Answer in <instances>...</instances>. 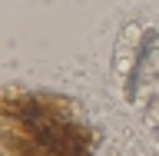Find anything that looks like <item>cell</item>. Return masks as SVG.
<instances>
[{
	"mask_svg": "<svg viewBox=\"0 0 159 156\" xmlns=\"http://www.w3.org/2000/svg\"><path fill=\"white\" fill-rule=\"evenodd\" d=\"M146 126L152 130V133L159 130V100H152V103H149V113H146Z\"/></svg>",
	"mask_w": 159,
	"mask_h": 156,
	"instance_id": "7a4b0ae2",
	"label": "cell"
},
{
	"mask_svg": "<svg viewBox=\"0 0 159 156\" xmlns=\"http://www.w3.org/2000/svg\"><path fill=\"white\" fill-rule=\"evenodd\" d=\"M143 43H146V27L143 23H126L113 43V77L123 83V100L133 103L139 93V60H143Z\"/></svg>",
	"mask_w": 159,
	"mask_h": 156,
	"instance_id": "6da1fadb",
	"label": "cell"
},
{
	"mask_svg": "<svg viewBox=\"0 0 159 156\" xmlns=\"http://www.w3.org/2000/svg\"><path fill=\"white\" fill-rule=\"evenodd\" d=\"M156 139H159V130H156Z\"/></svg>",
	"mask_w": 159,
	"mask_h": 156,
	"instance_id": "3957f363",
	"label": "cell"
}]
</instances>
